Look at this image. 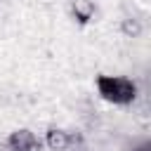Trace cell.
<instances>
[{"label":"cell","instance_id":"3957f363","mask_svg":"<svg viewBox=\"0 0 151 151\" xmlns=\"http://www.w3.org/2000/svg\"><path fill=\"white\" fill-rule=\"evenodd\" d=\"M45 144L50 151H66V149H71V132H66L61 127H50L45 132Z\"/></svg>","mask_w":151,"mask_h":151},{"label":"cell","instance_id":"6da1fadb","mask_svg":"<svg viewBox=\"0 0 151 151\" xmlns=\"http://www.w3.org/2000/svg\"><path fill=\"white\" fill-rule=\"evenodd\" d=\"M97 90L111 104H130L137 97V85L125 76H99Z\"/></svg>","mask_w":151,"mask_h":151},{"label":"cell","instance_id":"52a82bcc","mask_svg":"<svg viewBox=\"0 0 151 151\" xmlns=\"http://www.w3.org/2000/svg\"><path fill=\"white\" fill-rule=\"evenodd\" d=\"M0 151H9V146H7V142H5V144H0Z\"/></svg>","mask_w":151,"mask_h":151},{"label":"cell","instance_id":"7a4b0ae2","mask_svg":"<svg viewBox=\"0 0 151 151\" xmlns=\"http://www.w3.org/2000/svg\"><path fill=\"white\" fill-rule=\"evenodd\" d=\"M7 146H9V151H40V149H42L40 139H38L31 130H26V127L14 130V132L7 137Z\"/></svg>","mask_w":151,"mask_h":151},{"label":"cell","instance_id":"5b68a950","mask_svg":"<svg viewBox=\"0 0 151 151\" xmlns=\"http://www.w3.org/2000/svg\"><path fill=\"white\" fill-rule=\"evenodd\" d=\"M120 31H123V35H127V38H137V35L142 33V24H139V19H134V17H125V19L120 21Z\"/></svg>","mask_w":151,"mask_h":151},{"label":"cell","instance_id":"8992f818","mask_svg":"<svg viewBox=\"0 0 151 151\" xmlns=\"http://www.w3.org/2000/svg\"><path fill=\"white\" fill-rule=\"evenodd\" d=\"M134 151H151V142H144V144H139Z\"/></svg>","mask_w":151,"mask_h":151},{"label":"cell","instance_id":"277c9868","mask_svg":"<svg viewBox=\"0 0 151 151\" xmlns=\"http://www.w3.org/2000/svg\"><path fill=\"white\" fill-rule=\"evenodd\" d=\"M71 14L78 24H87L94 17V2L92 0H73L71 5Z\"/></svg>","mask_w":151,"mask_h":151}]
</instances>
